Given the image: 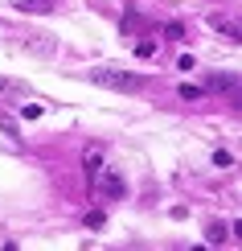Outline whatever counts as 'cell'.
Listing matches in <instances>:
<instances>
[{
  "label": "cell",
  "instance_id": "cell-1",
  "mask_svg": "<svg viewBox=\"0 0 242 251\" xmlns=\"http://www.w3.org/2000/svg\"><path fill=\"white\" fill-rule=\"evenodd\" d=\"M90 82H99V87H107V91H123V95L144 91V78L140 75H132V70H111V66H94L90 70Z\"/></svg>",
  "mask_w": 242,
  "mask_h": 251
},
{
  "label": "cell",
  "instance_id": "cell-2",
  "mask_svg": "<svg viewBox=\"0 0 242 251\" xmlns=\"http://www.w3.org/2000/svg\"><path fill=\"white\" fill-rule=\"evenodd\" d=\"M90 181L99 185V194H103V198H111V202H115V198H123V190H128V185H123V173H119V169H99V173L90 177Z\"/></svg>",
  "mask_w": 242,
  "mask_h": 251
},
{
  "label": "cell",
  "instance_id": "cell-3",
  "mask_svg": "<svg viewBox=\"0 0 242 251\" xmlns=\"http://www.w3.org/2000/svg\"><path fill=\"white\" fill-rule=\"evenodd\" d=\"M21 50H29V54H37V58H54L58 54V37L54 33H25L21 37Z\"/></svg>",
  "mask_w": 242,
  "mask_h": 251
},
{
  "label": "cell",
  "instance_id": "cell-4",
  "mask_svg": "<svg viewBox=\"0 0 242 251\" xmlns=\"http://www.w3.org/2000/svg\"><path fill=\"white\" fill-rule=\"evenodd\" d=\"M8 4L17 8V13H33V17H45L58 8V0H8Z\"/></svg>",
  "mask_w": 242,
  "mask_h": 251
},
{
  "label": "cell",
  "instance_id": "cell-5",
  "mask_svg": "<svg viewBox=\"0 0 242 251\" xmlns=\"http://www.w3.org/2000/svg\"><path fill=\"white\" fill-rule=\"evenodd\" d=\"M29 95V82L25 78H4L0 75V99H25Z\"/></svg>",
  "mask_w": 242,
  "mask_h": 251
},
{
  "label": "cell",
  "instance_id": "cell-6",
  "mask_svg": "<svg viewBox=\"0 0 242 251\" xmlns=\"http://www.w3.org/2000/svg\"><path fill=\"white\" fill-rule=\"evenodd\" d=\"M82 165H87V177H94L103 169V152L99 149H87V156H82Z\"/></svg>",
  "mask_w": 242,
  "mask_h": 251
},
{
  "label": "cell",
  "instance_id": "cell-7",
  "mask_svg": "<svg viewBox=\"0 0 242 251\" xmlns=\"http://www.w3.org/2000/svg\"><path fill=\"white\" fill-rule=\"evenodd\" d=\"M205 239H209V243H226V226H209V231H205Z\"/></svg>",
  "mask_w": 242,
  "mask_h": 251
},
{
  "label": "cell",
  "instance_id": "cell-8",
  "mask_svg": "<svg viewBox=\"0 0 242 251\" xmlns=\"http://www.w3.org/2000/svg\"><path fill=\"white\" fill-rule=\"evenodd\" d=\"M181 95H185V99H201V87H193V82H185V87H181Z\"/></svg>",
  "mask_w": 242,
  "mask_h": 251
},
{
  "label": "cell",
  "instance_id": "cell-9",
  "mask_svg": "<svg viewBox=\"0 0 242 251\" xmlns=\"http://www.w3.org/2000/svg\"><path fill=\"white\" fill-rule=\"evenodd\" d=\"M87 226H94V231H99V226H103V210H94V214H87Z\"/></svg>",
  "mask_w": 242,
  "mask_h": 251
}]
</instances>
